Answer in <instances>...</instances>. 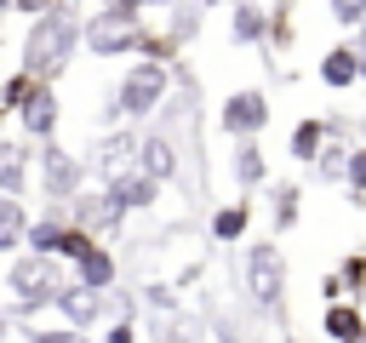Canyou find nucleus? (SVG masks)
I'll return each instance as SVG.
<instances>
[{
	"label": "nucleus",
	"mask_w": 366,
	"mask_h": 343,
	"mask_svg": "<svg viewBox=\"0 0 366 343\" xmlns=\"http://www.w3.org/2000/svg\"><path fill=\"white\" fill-rule=\"evenodd\" d=\"M246 292H252L257 309H280V297H286V257H280L274 240H252L246 246Z\"/></svg>",
	"instance_id": "5"
},
{
	"label": "nucleus",
	"mask_w": 366,
	"mask_h": 343,
	"mask_svg": "<svg viewBox=\"0 0 366 343\" xmlns=\"http://www.w3.org/2000/svg\"><path fill=\"white\" fill-rule=\"evenodd\" d=\"M23 343H86V332H69V326H23Z\"/></svg>",
	"instance_id": "27"
},
{
	"label": "nucleus",
	"mask_w": 366,
	"mask_h": 343,
	"mask_svg": "<svg viewBox=\"0 0 366 343\" xmlns=\"http://www.w3.org/2000/svg\"><path fill=\"white\" fill-rule=\"evenodd\" d=\"M326 6H332V23H343V29H355L366 17V0H326Z\"/></svg>",
	"instance_id": "28"
},
{
	"label": "nucleus",
	"mask_w": 366,
	"mask_h": 343,
	"mask_svg": "<svg viewBox=\"0 0 366 343\" xmlns=\"http://www.w3.org/2000/svg\"><path fill=\"white\" fill-rule=\"evenodd\" d=\"M0 120H6V114H0Z\"/></svg>",
	"instance_id": "38"
},
{
	"label": "nucleus",
	"mask_w": 366,
	"mask_h": 343,
	"mask_svg": "<svg viewBox=\"0 0 366 343\" xmlns=\"http://www.w3.org/2000/svg\"><path fill=\"white\" fill-rule=\"evenodd\" d=\"M217 126H223L229 137H257V131L269 126V97H263L257 86L229 91V97H223V109H217Z\"/></svg>",
	"instance_id": "7"
},
{
	"label": "nucleus",
	"mask_w": 366,
	"mask_h": 343,
	"mask_svg": "<svg viewBox=\"0 0 366 343\" xmlns=\"http://www.w3.org/2000/svg\"><path fill=\"white\" fill-rule=\"evenodd\" d=\"M132 166H137L143 177H154V183H172V177H177V149H172V137H166V131H149V137H137V154H132Z\"/></svg>",
	"instance_id": "10"
},
{
	"label": "nucleus",
	"mask_w": 366,
	"mask_h": 343,
	"mask_svg": "<svg viewBox=\"0 0 366 343\" xmlns=\"http://www.w3.org/2000/svg\"><path fill=\"white\" fill-rule=\"evenodd\" d=\"M166 86H172V69H166V63H154V57H137V63L120 74L114 103H109V114H103V120H149V114L166 103Z\"/></svg>",
	"instance_id": "3"
},
{
	"label": "nucleus",
	"mask_w": 366,
	"mask_h": 343,
	"mask_svg": "<svg viewBox=\"0 0 366 343\" xmlns=\"http://www.w3.org/2000/svg\"><path fill=\"white\" fill-rule=\"evenodd\" d=\"M212 332H217V343H240V326H234L229 314H217V326H212Z\"/></svg>",
	"instance_id": "31"
},
{
	"label": "nucleus",
	"mask_w": 366,
	"mask_h": 343,
	"mask_svg": "<svg viewBox=\"0 0 366 343\" xmlns=\"http://www.w3.org/2000/svg\"><path fill=\"white\" fill-rule=\"evenodd\" d=\"M57 240H63V217H40V223L23 229V246L40 252V257H57Z\"/></svg>",
	"instance_id": "23"
},
{
	"label": "nucleus",
	"mask_w": 366,
	"mask_h": 343,
	"mask_svg": "<svg viewBox=\"0 0 366 343\" xmlns=\"http://www.w3.org/2000/svg\"><path fill=\"white\" fill-rule=\"evenodd\" d=\"M6 11H11V0H0V23H6Z\"/></svg>",
	"instance_id": "35"
},
{
	"label": "nucleus",
	"mask_w": 366,
	"mask_h": 343,
	"mask_svg": "<svg viewBox=\"0 0 366 343\" xmlns=\"http://www.w3.org/2000/svg\"><path fill=\"white\" fill-rule=\"evenodd\" d=\"M103 194H109V200H114V212L126 217V212H149V206L160 200V183H154V177H143V172L132 166V172H120Z\"/></svg>",
	"instance_id": "11"
},
{
	"label": "nucleus",
	"mask_w": 366,
	"mask_h": 343,
	"mask_svg": "<svg viewBox=\"0 0 366 343\" xmlns=\"http://www.w3.org/2000/svg\"><path fill=\"white\" fill-rule=\"evenodd\" d=\"M92 246H103L97 234H86V229H74V223H63V240H57V263H74V257H86Z\"/></svg>",
	"instance_id": "24"
},
{
	"label": "nucleus",
	"mask_w": 366,
	"mask_h": 343,
	"mask_svg": "<svg viewBox=\"0 0 366 343\" xmlns=\"http://www.w3.org/2000/svg\"><path fill=\"white\" fill-rule=\"evenodd\" d=\"M34 172H40L46 200H74V194H80V183H86V160H74V154H69V149H57V143H46V149H40Z\"/></svg>",
	"instance_id": "6"
},
{
	"label": "nucleus",
	"mask_w": 366,
	"mask_h": 343,
	"mask_svg": "<svg viewBox=\"0 0 366 343\" xmlns=\"http://www.w3.org/2000/svg\"><path fill=\"white\" fill-rule=\"evenodd\" d=\"M263 34H269V11L252 6V0H234V6H229V40H234V46H257Z\"/></svg>",
	"instance_id": "15"
},
{
	"label": "nucleus",
	"mask_w": 366,
	"mask_h": 343,
	"mask_svg": "<svg viewBox=\"0 0 366 343\" xmlns=\"http://www.w3.org/2000/svg\"><path fill=\"white\" fill-rule=\"evenodd\" d=\"M132 154H137V131L103 137V143H97V172H103V183H114L120 172H132Z\"/></svg>",
	"instance_id": "16"
},
{
	"label": "nucleus",
	"mask_w": 366,
	"mask_h": 343,
	"mask_svg": "<svg viewBox=\"0 0 366 343\" xmlns=\"http://www.w3.org/2000/svg\"><path fill=\"white\" fill-rule=\"evenodd\" d=\"M229 172H234L240 189H257L263 183V149L252 137H240V149H229Z\"/></svg>",
	"instance_id": "18"
},
{
	"label": "nucleus",
	"mask_w": 366,
	"mask_h": 343,
	"mask_svg": "<svg viewBox=\"0 0 366 343\" xmlns=\"http://www.w3.org/2000/svg\"><path fill=\"white\" fill-rule=\"evenodd\" d=\"M326 137H332V120H297V126H292V154L309 166V160L320 154V143H326Z\"/></svg>",
	"instance_id": "20"
},
{
	"label": "nucleus",
	"mask_w": 366,
	"mask_h": 343,
	"mask_svg": "<svg viewBox=\"0 0 366 343\" xmlns=\"http://www.w3.org/2000/svg\"><path fill=\"white\" fill-rule=\"evenodd\" d=\"M360 80H366V57H360Z\"/></svg>",
	"instance_id": "36"
},
{
	"label": "nucleus",
	"mask_w": 366,
	"mask_h": 343,
	"mask_svg": "<svg viewBox=\"0 0 366 343\" xmlns=\"http://www.w3.org/2000/svg\"><path fill=\"white\" fill-rule=\"evenodd\" d=\"M0 286L11 297V314H40V309H51V297L63 286V263L57 257H40V252H11Z\"/></svg>",
	"instance_id": "2"
},
{
	"label": "nucleus",
	"mask_w": 366,
	"mask_h": 343,
	"mask_svg": "<svg viewBox=\"0 0 366 343\" xmlns=\"http://www.w3.org/2000/svg\"><path fill=\"white\" fill-rule=\"evenodd\" d=\"M246 217H252V206H246V200L217 206V212H212V240H223V246H229V240H240V234H246Z\"/></svg>",
	"instance_id": "21"
},
{
	"label": "nucleus",
	"mask_w": 366,
	"mask_h": 343,
	"mask_svg": "<svg viewBox=\"0 0 366 343\" xmlns=\"http://www.w3.org/2000/svg\"><path fill=\"white\" fill-rule=\"evenodd\" d=\"M269 212H274V234H286L297 223V212H303V189L297 183H274V206Z\"/></svg>",
	"instance_id": "22"
},
{
	"label": "nucleus",
	"mask_w": 366,
	"mask_h": 343,
	"mask_svg": "<svg viewBox=\"0 0 366 343\" xmlns=\"http://www.w3.org/2000/svg\"><path fill=\"white\" fill-rule=\"evenodd\" d=\"M320 332L332 343H366V309L360 303H326L320 309Z\"/></svg>",
	"instance_id": "12"
},
{
	"label": "nucleus",
	"mask_w": 366,
	"mask_h": 343,
	"mask_svg": "<svg viewBox=\"0 0 366 343\" xmlns=\"http://www.w3.org/2000/svg\"><path fill=\"white\" fill-rule=\"evenodd\" d=\"M120 11H143V6H160V0H114Z\"/></svg>",
	"instance_id": "33"
},
{
	"label": "nucleus",
	"mask_w": 366,
	"mask_h": 343,
	"mask_svg": "<svg viewBox=\"0 0 366 343\" xmlns=\"http://www.w3.org/2000/svg\"><path fill=\"white\" fill-rule=\"evenodd\" d=\"M74 46H80V11H74V0H57V6H46L40 17H29V34H23V74L29 80H51L69 57H74Z\"/></svg>",
	"instance_id": "1"
},
{
	"label": "nucleus",
	"mask_w": 366,
	"mask_h": 343,
	"mask_svg": "<svg viewBox=\"0 0 366 343\" xmlns=\"http://www.w3.org/2000/svg\"><path fill=\"white\" fill-rule=\"evenodd\" d=\"M355 57H366V17L355 23Z\"/></svg>",
	"instance_id": "32"
},
{
	"label": "nucleus",
	"mask_w": 366,
	"mask_h": 343,
	"mask_svg": "<svg viewBox=\"0 0 366 343\" xmlns=\"http://www.w3.org/2000/svg\"><path fill=\"white\" fill-rule=\"evenodd\" d=\"M74 286H86V292H114V257H109V246H92L86 257H74Z\"/></svg>",
	"instance_id": "14"
},
{
	"label": "nucleus",
	"mask_w": 366,
	"mask_h": 343,
	"mask_svg": "<svg viewBox=\"0 0 366 343\" xmlns=\"http://www.w3.org/2000/svg\"><path fill=\"white\" fill-rule=\"evenodd\" d=\"M23 229H29L23 200H6V194H0V257H11V252L23 246Z\"/></svg>",
	"instance_id": "19"
},
{
	"label": "nucleus",
	"mask_w": 366,
	"mask_h": 343,
	"mask_svg": "<svg viewBox=\"0 0 366 343\" xmlns=\"http://www.w3.org/2000/svg\"><path fill=\"white\" fill-rule=\"evenodd\" d=\"M286 343H309V337H286Z\"/></svg>",
	"instance_id": "37"
},
{
	"label": "nucleus",
	"mask_w": 366,
	"mask_h": 343,
	"mask_svg": "<svg viewBox=\"0 0 366 343\" xmlns=\"http://www.w3.org/2000/svg\"><path fill=\"white\" fill-rule=\"evenodd\" d=\"M343 183L355 189V200H366V143H355L343 154Z\"/></svg>",
	"instance_id": "26"
},
{
	"label": "nucleus",
	"mask_w": 366,
	"mask_h": 343,
	"mask_svg": "<svg viewBox=\"0 0 366 343\" xmlns=\"http://www.w3.org/2000/svg\"><path fill=\"white\" fill-rule=\"evenodd\" d=\"M29 91H34V80H29L23 69H17V74H6V80H0V114H17V103H23Z\"/></svg>",
	"instance_id": "25"
},
{
	"label": "nucleus",
	"mask_w": 366,
	"mask_h": 343,
	"mask_svg": "<svg viewBox=\"0 0 366 343\" xmlns=\"http://www.w3.org/2000/svg\"><path fill=\"white\" fill-rule=\"evenodd\" d=\"M17 120H23L29 143H51V131H57V91H51V80H34V91L17 103Z\"/></svg>",
	"instance_id": "9"
},
{
	"label": "nucleus",
	"mask_w": 366,
	"mask_h": 343,
	"mask_svg": "<svg viewBox=\"0 0 366 343\" xmlns=\"http://www.w3.org/2000/svg\"><path fill=\"white\" fill-rule=\"evenodd\" d=\"M97 343H137V320H109L97 332Z\"/></svg>",
	"instance_id": "29"
},
{
	"label": "nucleus",
	"mask_w": 366,
	"mask_h": 343,
	"mask_svg": "<svg viewBox=\"0 0 366 343\" xmlns=\"http://www.w3.org/2000/svg\"><path fill=\"white\" fill-rule=\"evenodd\" d=\"M6 337H11V314H0V343H6Z\"/></svg>",
	"instance_id": "34"
},
{
	"label": "nucleus",
	"mask_w": 366,
	"mask_h": 343,
	"mask_svg": "<svg viewBox=\"0 0 366 343\" xmlns=\"http://www.w3.org/2000/svg\"><path fill=\"white\" fill-rule=\"evenodd\" d=\"M154 343H200L189 326H177V320H166V326H154Z\"/></svg>",
	"instance_id": "30"
},
{
	"label": "nucleus",
	"mask_w": 366,
	"mask_h": 343,
	"mask_svg": "<svg viewBox=\"0 0 366 343\" xmlns=\"http://www.w3.org/2000/svg\"><path fill=\"white\" fill-rule=\"evenodd\" d=\"M320 86H326V91L360 86V57H355V46H332V51L320 57Z\"/></svg>",
	"instance_id": "13"
},
{
	"label": "nucleus",
	"mask_w": 366,
	"mask_h": 343,
	"mask_svg": "<svg viewBox=\"0 0 366 343\" xmlns=\"http://www.w3.org/2000/svg\"><path fill=\"white\" fill-rule=\"evenodd\" d=\"M143 11H120V6H103L92 17H80V40L92 46V57H126V51H143Z\"/></svg>",
	"instance_id": "4"
},
{
	"label": "nucleus",
	"mask_w": 366,
	"mask_h": 343,
	"mask_svg": "<svg viewBox=\"0 0 366 343\" xmlns=\"http://www.w3.org/2000/svg\"><path fill=\"white\" fill-rule=\"evenodd\" d=\"M51 309L63 314V326H69V332H86V337H92V332L103 326V314H109V309H103V297H97V292H86V286H74V280H63V286H57Z\"/></svg>",
	"instance_id": "8"
},
{
	"label": "nucleus",
	"mask_w": 366,
	"mask_h": 343,
	"mask_svg": "<svg viewBox=\"0 0 366 343\" xmlns=\"http://www.w3.org/2000/svg\"><path fill=\"white\" fill-rule=\"evenodd\" d=\"M23 189H29V149L0 137V194L6 200H23Z\"/></svg>",
	"instance_id": "17"
}]
</instances>
